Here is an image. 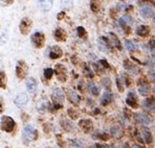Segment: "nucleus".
Returning <instances> with one entry per match:
<instances>
[{"label":"nucleus","instance_id":"1","mask_svg":"<svg viewBox=\"0 0 155 148\" xmlns=\"http://www.w3.org/2000/svg\"><path fill=\"white\" fill-rule=\"evenodd\" d=\"M15 126H16L15 121H14L11 117H8V116H3V117L1 118L0 127H1V129L3 131H5V133H11V131H13V129L15 128Z\"/></svg>","mask_w":155,"mask_h":148},{"label":"nucleus","instance_id":"2","mask_svg":"<svg viewBox=\"0 0 155 148\" xmlns=\"http://www.w3.org/2000/svg\"><path fill=\"white\" fill-rule=\"evenodd\" d=\"M28 72V67L24 61H19L16 65V75L19 79H24Z\"/></svg>","mask_w":155,"mask_h":148},{"label":"nucleus","instance_id":"3","mask_svg":"<svg viewBox=\"0 0 155 148\" xmlns=\"http://www.w3.org/2000/svg\"><path fill=\"white\" fill-rule=\"evenodd\" d=\"M31 42L35 45L36 48H42L45 44V36L43 33L37 31L31 36Z\"/></svg>","mask_w":155,"mask_h":148},{"label":"nucleus","instance_id":"4","mask_svg":"<svg viewBox=\"0 0 155 148\" xmlns=\"http://www.w3.org/2000/svg\"><path fill=\"white\" fill-rule=\"evenodd\" d=\"M31 27H33V21H31L29 18H27V17L23 18V19L21 20V22H20L19 29H20V31H21L22 35H24V36L28 35Z\"/></svg>","mask_w":155,"mask_h":148},{"label":"nucleus","instance_id":"5","mask_svg":"<svg viewBox=\"0 0 155 148\" xmlns=\"http://www.w3.org/2000/svg\"><path fill=\"white\" fill-rule=\"evenodd\" d=\"M52 100L54 102L56 108H62L63 106V101H64V95H63L61 89H56L52 93Z\"/></svg>","mask_w":155,"mask_h":148},{"label":"nucleus","instance_id":"6","mask_svg":"<svg viewBox=\"0 0 155 148\" xmlns=\"http://www.w3.org/2000/svg\"><path fill=\"white\" fill-rule=\"evenodd\" d=\"M54 73L60 81H65L67 79V70L62 64H57L54 67Z\"/></svg>","mask_w":155,"mask_h":148},{"label":"nucleus","instance_id":"7","mask_svg":"<svg viewBox=\"0 0 155 148\" xmlns=\"http://www.w3.org/2000/svg\"><path fill=\"white\" fill-rule=\"evenodd\" d=\"M135 120L137 123H140L143 125H150L152 122L151 118H150L149 116L146 115V114H142V113L135 114Z\"/></svg>","mask_w":155,"mask_h":148},{"label":"nucleus","instance_id":"8","mask_svg":"<svg viewBox=\"0 0 155 148\" xmlns=\"http://www.w3.org/2000/svg\"><path fill=\"white\" fill-rule=\"evenodd\" d=\"M140 16H142L143 18H145V19H149V18H151L152 16H153L154 11L150 5L145 4V5L140 8Z\"/></svg>","mask_w":155,"mask_h":148},{"label":"nucleus","instance_id":"9","mask_svg":"<svg viewBox=\"0 0 155 148\" xmlns=\"http://www.w3.org/2000/svg\"><path fill=\"white\" fill-rule=\"evenodd\" d=\"M38 5L40 8V10L44 11V12H48L51 11L54 4V0H38Z\"/></svg>","mask_w":155,"mask_h":148},{"label":"nucleus","instance_id":"10","mask_svg":"<svg viewBox=\"0 0 155 148\" xmlns=\"http://www.w3.org/2000/svg\"><path fill=\"white\" fill-rule=\"evenodd\" d=\"M126 102L127 104H128L129 106H131V108L133 109H136L138 106L137 104V98H136V95L134 92H129L128 93V97H127L126 99Z\"/></svg>","mask_w":155,"mask_h":148},{"label":"nucleus","instance_id":"11","mask_svg":"<svg viewBox=\"0 0 155 148\" xmlns=\"http://www.w3.org/2000/svg\"><path fill=\"white\" fill-rule=\"evenodd\" d=\"M27 102H28V98H27V96L25 94H23V93H20V94H18L17 96L15 97V103L17 104L19 108L24 106Z\"/></svg>","mask_w":155,"mask_h":148},{"label":"nucleus","instance_id":"12","mask_svg":"<svg viewBox=\"0 0 155 148\" xmlns=\"http://www.w3.org/2000/svg\"><path fill=\"white\" fill-rule=\"evenodd\" d=\"M63 55V51L60 47L58 46H52L51 50H49V58H52V60H56V58H59Z\"/></svg>","mask_w":155,"mask_h":148},{"label":"nucleus","instance_id":"13","mask_svg":"<svg viewBox=\"0 0 155 148\" xmlns=\"http://www.w3.org/2000/svg\"><path fill=\"white\" fill-rule=\"evenodd\" d=\"M79 125H80V127L83 129V131H85V133H89L91 129L93 128L92 122H91L90 120H88V119L81 120V121H80V123H79Z\"/></svg>","mask_w":155,"mask_h":148},{"label":"nucleus","instance_id":"14","mask_svg":"<svg viewBox=\"0 0 155 148\" xmlns=\"http://www.w3.org/2000/svg\"><path fill=\"white\" fill-rule=\"evenodd\" d=\"M118 23H120V27H122L125 31H128L129 25L131 24V18L128 17V16H124V17H122L118 20Z\"/></svg>","mask_w":155,"mask_h":148},{"label":"nucleus","instance_id":"15","mask_svg":"<svg viewBox=\"0 0 155 148\" xmlns=\"http://www.w3.org/2000/svg\"><path fill=\"white\" fill-rule=\"evenodd\" d=\"M37 87L38 83L35 78H28L26 80V88L29 93H35L36 90H37Z\"/></svg>","mask_w":155,"mask_h":148},{"label":"nucleus","instance_id":"16","mask_svg":"<svg viewBox=\"0 0 155 148\" xmlns=\"http://www.w3.org/2000/svg\"><path fill=\"white\" fill-rule=\"evenodd\" d=\"M54 38H56L57 41H61V42H63V41H65L66 38H67V33H66V31L64 30V29L57 28L56 31H54Z\"/></svg>","mask_w":155,"mask_h":148},{"label":"nucleus","instance_id":"17","mask_svg":"<svg viewBox=\"0 0 155 148\" xmlns=\"http://www.w3.org/2000/svg\"><path fill=\"white\" fill-rule=\"evenodd\" d=\"M149 26H146V25H140L136 28V35L140 36V37H147L149 35Z\"/></svg>","mask_w":155,"mask_h":148},{"label":"nucleus","instance_id":"18","mask_svg":"<svg viewBox=\"0 0 155 148\" xmlns=\"http://www.w3.org/2000/svg\"><path fill=\"white\" fill-rule=\"evenodd\" d=\"M109 38H110V39H108L109 44L113 45V46L116 47V48H118V49H122V46H120V40H118L117 37H116L114 33H109Z\"/></svg>","mask_w":155,"mask_h":148},{"label":"nucleus","instance_id":"19","mask_svg":"<svg viewBox=\"0 0 155 148\" xmlns=\"http://www.w3.org/2000/svg\"><path fill=\"white\" fill-rule=\"evenodd\" d=\"M23 134H24V137L27 139V140H35V137H34V134H36V131H35V129L33 128L31 126H25L24 127V131H23Z\"/></svg>","mask_w":155,"mask_h":148},{"label":"nucleus","instance_id":"20","mask_svg":"<svg viewBox=\"0 0 155 148\" xmlns=\"http://www.w3.org/2000/svg\"><path fill=\"white\" fill-rule=\"evenodd\" d=\"M138 92H140V94L143 95V96H147L150 93V87L146 83H140V86H138Z\"/></svg>","mask_w":155,"mask_h":148},{"label":"nucleus","instance_id":"21","mask_svg":"<svg viewBox=\"0 0 155 148\" xmlns=\"http://www.w3.org/2000/svg\"><path fill=\"white\" fill-rule=\"evenodd\" d=\"M143 105H145V108L148 109V110H153L155 108V98L154 97H149V98L145 99Z\"/></svg>","mask_w":155,"mask_h":148},{"label":"nucleus","instance_id":"22","mask_svg":"<svg viewBox=\"0 0 155 148\" xmlns=\"http://www.w3.org/2000/svg\"><path fill=\"white\" fill-rule=\"evenodd\" d=\"M111 101H112V94H111V93H109V92H106L103 95L102 99H101L102 105H107V104H109Z\"/></svg>","mask_w":155,"mask_h":148},{"label":"nucleus","instance_id":"23","mask_svg":"<svg viewBox=\"0 0 155 148\" xmlns=\"http://www.w3.org/2000/svg\"><path fill=\"white\" fill-rule=\"evenodd\" d=\"M101 8V1L100 0H90V8L93 13H97Z\"/></svg>","mask_w":155,"mask_h":148},{"label":"nucleus","instance_id":"24","mask_svg":"<svg viewBox=\"0 0 155 148\" xmlns=\"http://www.w3.org/2000/svg\"><path fill=\"white\" fill-rule=\"evenodd\" d=\"M143 139H145V142H147L148 144L152 143V135H151V131H150L148 128H143Z\"/></svg>","mask_w":155,"mask_h":148},{"label":"nucleus","instance_id":"25","mask_svg":"<svg viewBox=\"0 0 155 148\" xmlns=\"http://www.w3.org/2000/svg\"><path fill=\"white\" fill-rule=\"evenodd\" d=\"M0 88L6 89V75L3 71H0Z\"/></svg>","mask_w":155,"mask_h":148},{"label":"nucleus","instance_id":"26","mask_svg":"<svg viewBox=\"0 0 155 148\" xmlns=\"http://www.w3.org/2000/svg\"><path fill=\"white\" fill-rule=\"evenodd\" d=\"M68 98L72 103H78L79 102V97L74 91H68Z\"/></svg>","mask_w":155,"mask_h":148},{"label":"nucleus","instance_id":"27","mask_svg":"<svg viewBox=\"0 0 155 148\" xmlns=\"http://www.w3.org/2000/svg\"><path fill=\"white\" fill-rule=\"evenodd\" d=\"M126 47L127 49L129 50V51H134V50L137 49V46H136L135 44H134L133 41H126Z\"/></svg>","mask_w":155,"mask_h":148},{"label":"nucleus","instance_id":"28","mask_svg":"<svg viewBox=\"0 0 155 148\" xmlns=\"http://www.w3.org/2000/svg\"><path fill=\"white\" fill-rule=\"evenodd\" d=\"M77 33H78V36H79L80 38H86V36H87V33H86L85 28L82 26H79L77 28Z\"/></svg>","mask_w":155,"mask_h":148},{"label":"nucleus","instance_id":"29","mask_svg":"<svg viewBox=\"0 0 155 148\" xmlns=\"http://www.w3.org/2000/svg\"><path fill=\"white\" fill-rule=\"evenodd\" d=\"M44 77L46 79H51L52 77V74H54V71H52V69H51V68H46V69L44 70Z\"/></svg>","mask_w":155,"mask_h":148},{"label":"nucleus","instance_id":"30","mask_svg":"<svg viewBox=\"0 0 155 148\" xmlns=\"http://www.w3.org/2000/svg\"><path fill=\"white\" fill-rule=\"evenodd\" d=\"M125 68H126V69H128V70H131V71H134V73H137V70H136V68L134 67L133 65H132L131 63H129V61H125Z\"/></svg>","mask_w":155,"mask_h":148},{"label":"nucleus","instance_id":"31","mask_svg":"<svg viewBox=\"0 0 155 148\" xmlns=\"http://www.w3.org/2000/svg\"><path fill=\"white\" fill-rule=\"evenodd\" d=\"M74 4V0H62V6L64 8H70Z\"/></svg>","mask_w":155,"mask_h":148},{"label":"nucleus","instance_id":"32","mask_svg":"<svg viewBox=\"0 0 155 148\" xmlns=\"http://www.w3.org/2000/svg\"><path fill=\"white\" fill-rule=\"evenodd\" d=\"M89 91L91 93H92L93 95H99V93H100V90H99V88L97 87H95L94 85H89Z\"/></svg>","mask_w":155,"mask_h":148},{"label":"nucleus","instance_id":"33","mask_svg":"<svg viewBox=\"0 0 155 148\" xmlns=\"http://www.w3.org/2000/svg\"><path fill=\"white\" fill-rule=\"evenodd\" d=\"M71 148H83V144L80 141L74 140L71 142Z\"/></svg>","mask_w":155,"mask_h":148},{"label":"nucleus","instance_id":"34","mask_svg":"<svg viewBox=\"0 0 155 148\" xmlns=\"http://www.w3.org/2000/svg\"><path fill=\"white\" fill-rule=\"evenodd\" d=\"M68 115H69V117L71 118V119H77L78 116H79L77 114V112H74V110H72V109L68 110Z\"/></svg>","mask_w":155,"mask_h":148},{"label":"nucleus","instance_id":"35","mask_svg":"<svg viewBox=\"0 0 155 148\" xmlns=\"http://www.w3.org/2000/svg\"><path fill=\"white\" fill-rule=\"evenodd\" d=\"M123 83H124V80H123V79H120V78L116 79V85H117L118 90H120V92H122V91L124 90V86H123Z\"/></svg>","mask_w":155,"mask_h":148},{"label":"nucleus","instance_id":"36","mask_svg":"<svg viewBox=\"0 0 155 148\" xmlns=\"http://www.w3.org/2000/svg\"><path fill=\"white\" fill-rule=\"evenodd\" d=\"M14 0H0V4L3 6H8V5H11L13 4Z\"/></svg>","mask_w":155,"mask_h":148},{"label":"nucleus","instance_id":"37","mask_svg":"<svg viewBox=\"0 0 155 148\" xmlns=\"http://www.w3.org/2000/svg\"><path fill=\"white\" fill-rule=\"evenodd\" d=\"M149 47H150V50H151L152 52H155V41L154 40H150Z\"/></svg>","mask_w":155,"mask_h":148},{"label":"nucleus","instance_id":"38","mask_svg":"<svg viewBox=\"0 0 155 148\" xmlns=\"http://www.w3.org/2000/svg\"><path fill=\"white\" fill-rule=\"evenodd\" d=\"M4 111V101H3V98L0 96V114Z\"/></svg>","mask_w":155,"mask_h":148},{"label":"nucleus","instance_id":"39","mask_svg":"<svg viewBox=\"0 0 155 148\" xmlns=\"http://www.w3.org/2000/svg\"><path fill=\"white\" fill-rule=\"evenodd\" d=\"M64 16H65V13H64V12H61V13H59V14H58L57 18H58V20H62L63 18H64Z\"/></svg>","mask_w":155,"mask_h":148},{"label":"nucleus","instance_id":"40","mask_svg":"<svg viewBox=\"0 0 155 148\" xmlns=\"http://www.w3.org/2000/svg\"><path fill=\"white\" fill-rule=\"evenodd\" d=\"M97 148H108V146H106V145H101V144H97Z\"/></svg>","mask_w":155,"mask_h":148},{"label":"nucleus","instance_id":"41","mask_svg":"<svg viewBox=\"0 0 155 148\" xmlns=\"http://www.w3.org/2000/svg\"><path fill=\"white\" fill-rule=\"evenodd\" d=\"M150 63H151V65H152V66H155V58H152L151 62H150Z\"/></svg>","mask_w":155,"mask_h":148},{"label":"nucleus","instance_id":"42","mask_svg":"<svg viewBox=\"0 0 155 148\" xmlns=\"http://www.w3.org/2000/svg\"><path fill=\"white\" fill-rule=\"evenodd\" d=\"M136 148H145V147H143V146H138V147H136Z\"/></svg>","mask_w":155,"mask_h":148},{"label":"nucleus","instance_id":"43","mask_svg":"<svg viewBox=\"0 0 155 148\" xmlns=\"http://www.w3.org/2000/svg\"><path fill=\"white\" fill-rule=\"evenodd\" d=\"M153 21H154V23H155V15H154V18H153Z\"/></svg>","mask_w":155,"mask_h":148},{"label":"nucleus","instance_id":"44","mask_svg":"<svg viewBox=\"0 0 155 148\" xmlns=\"http://www.w3.org/2000/svg\"><path fill=\"white\" fill-rule=\"evenodd\" d=\"M47 148H51V147H47Z\"/></svg>","mask_w":155,"mask_h":148}]
</instances>
